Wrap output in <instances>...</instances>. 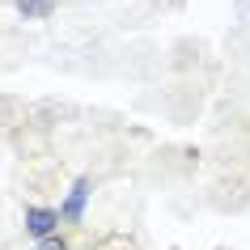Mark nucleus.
I'll use <instances>...</instances> for the list:
<instances>
[{
  "mask_svg": "<svg viewBox=\"0 0 250 250\" xmlns=\"http://www.w3.org/2000/svg\"><path fill=\"white\" fill-rule=\"evenodd\" d=\"M13 4H17V13L26 17V21H42V17L55 13V0H13Z\"/></svg>",
  "mask_w": 250,
  "mask_h": 250,
  "instance_id": "nucleus-3",
  "label": "nucleus"
},
{
  "mask_svg": "<svg viewBox=\"0 0 250 250\" xmlns=\"http://www.w3.org/2000/svg\"><path fill=\"white\" fill-rule=\"evenodd\" d=\"M89 195H93V178L89 174H81L77 183L68 187V195H64V204H60V225H81L85 221V208H89Z\"/></svg>",
  "mask_w": 250,
  "mask_h": 250,
  "instance_id": "nucleus-1",
  "label": "nucleus"
},
{
  "mask_svg": "<svg viewBox=\"0 0 250 250\" xmlns=\"http://www.w3.org/2000/svg\"><path fill=\"white\" fill-rule=\"evenodd\" d=\"M34 250H72V242H68L64 233H55V237H42V242H39Z\"/></svg>",
  "mask_w": 250,
  "mask_h": 250,
  "instance_id": "nucleus-4",
  "label": "nucleus"
},
{
  "mask_svg": "<svg viewBox=\"0 0 250 250\" xmlns=\"http://www.w3.org/2000/svg\"><path fill=\"white\" fill-rule=\"evenodd\" d=\"M26 233L34 237V242L55 237V233H60V212L47 208V204H30V208H26Z\"/></svg>",
  "mask_w": 250,
  "mask_h": 250,
  "instance_id": "nucleus-2",
  "label": "nucleus"
}]
</instances>
